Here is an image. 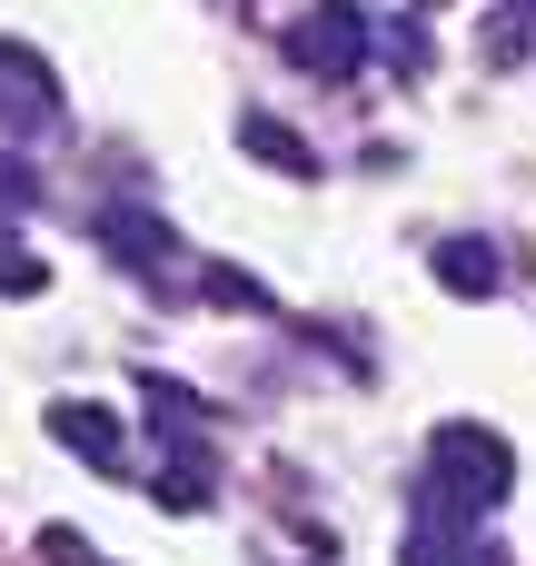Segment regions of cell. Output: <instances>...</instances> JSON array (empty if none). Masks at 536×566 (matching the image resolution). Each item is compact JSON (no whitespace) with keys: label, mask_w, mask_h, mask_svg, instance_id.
Returning <instances> with one entry per match:
<instances>
[{"label":"cell","mask_w":536,"mask_h":566,"mask_svg":"<svg viewBox=\"0 0 536 566\" xmlns=\"http://www.w3.org/2000/svg\"><path fill=\"white\" fill-rule=\"evenodd\" d=\"M0 289H10V298H40V289H50V269H40L10 229H0Z\"/></svg>","instance_id":"10"},{"label":"cell","mask_w":536,"mask_h":566,"mask_svg":"<svg viewBox=\"0 0 536 566\" xmlns=\"http://www.w3.org/2000/svg\"><path fill=\"white\" fill-rule=\"evenodd\" d=\"M239 149H249V159H269L278 179H318V149H308L278 109H239Z\"/></svg>","instance_id":"8"},{"label":"cell","mask_w":536,"mask_h":566,"mask_svg":"<svg viewBox=\"0 0 536 566\" xmlns=\"http://www.w3.org/2000/svg\"><path fill=\"white\" fill-rule=\"evenodd\" d=\"M60 80H50V60L40 50H20V40H0V139H30V129H60Z\"/></svg>","instance_id":"3"},{"label":"cell","mask_w":536,"mask_h":566,"mask_svg":"<svg viewBox=\"0 0 536 566\" xmlns=\"http://www.w3.org/2000/svg\"><path fill=\"white\" fill-rule=\"evenodd\" d=\"M99 239H109V259L139 269V279H179V269H189V249H179V229H169L159 209H99Z\"/></svg>","instance_id":"4"},{"label":"cell","mask_w":536,"mask_h":566,"mask_svg":"<svg viewBox=\"0 0 536 566\" xmlns=\"http://www.w3.org/2000/svg\"><path fill=\"white\" fill-rule=\"evenodd\" d=\"M418 10H448V0H418Z\"/></svg>","instance_id":"13"},{"label":"cell","mask_w":536,"mask_h":566,"mask_svg":"<svg viewBox=\"0 0 536 566\" xmlns=\"http://www.w3.org/2000/svg\"><path fill=\"white\" fill-rule=\"evenodd\" d=\"M517 488V448L477 418H448L428 438V478L408 488V517H497Z\"/></svg>","instance_id":"1"},{"label":"cell","mask_w":536,"mask_h":566,"mask_svg":"<svg viewBox=\"0 0 536 566\" xmlns=\"http://www.w3.org/2000/svg\"><path fill=\"white\" fill-rule=\"evenodd\" d=\"M278 50H288V70L348 90V80L368 70V10H358V0H318V10H298V20L278 30Z\"/></svg>","instance_id":"2"},{"label":"cell","mask_w":536,"mask_h":566,"mask_svg":"<svg viewBox=\"0 0 536 566\" xmlns=\"http://www.w3.org/2000/svg\"><path fill=\"white\" fill-rule=\"evenodd\" d=\"M378 50H388L398 70H428V30H418V20H388V30H378Z\"/></svg>","instance_id":"12"},{"label":"cell","mask_w":536,"mask_h":566,"mask_svg":"<svg viewBox=\"0 0 536 566\" xmlns=\"http://www.w3.org/2000/svg\"><path fill=\"white\" fill-rule=\"evenodd\" d=\"M40 557H50V566H109L90 537H80V527H40Z\"/></svg>","instance_id":"11"},{"label":"cell","mask_w":536,"mask_h":566,"mask_svg":"<svg viewBox=\"0 0 536 566\" xmlns=\"http://www.w3.org/2000/svg\"><path fill=\"white\" fill-rule=\"evenodd\" d=\"M428 269H438V289H448V298H497V289H507L497 239H438V249H428Z\"/></svg>","instance_id":"7"},{"label":"cell","mask_w":536,"mask_h":566,"mask_svg":"<svg viewBox=\"0 0 536 566\" xmlns=\"http://www.w3.org/2000/svg\"><path fill=\"white\" fill-rule=\"evenodd\" d=\"M477 50H487V70H517V60L536 50V0H497L487 30H477Z\"/></svg>","instance_id":"9"},{"label":"cell","mask_w":536,"mask_h":566,"mask_svg":"<svg viewBox=\"0 0 536 566\" xmlns=\"http://www.w3.org/2000/svg\"><path fill=\"white\" fill-rule=\"evenodd\" d=\"M398 566H507V557L477 537V517H408Z\"/></svg>","instance_id":"6"},{"label":"cell","mask_w":536,"mask_h":566,"mask_svg":"<svg viewBox=\"0 0 536 566\" xmlns=\"http://www.w3.org/2000/svg\"><path fill=\"white\" fill-rule=\"evenodd\" d=\"M50 438H60L70 458H90L99 478H129V438H119V418H109V408H90V398H60V408H50Z\"/></svg>","instance_id":"5"}]
</instances>
